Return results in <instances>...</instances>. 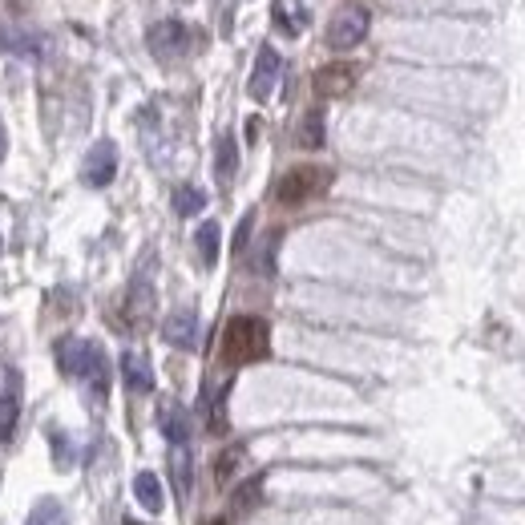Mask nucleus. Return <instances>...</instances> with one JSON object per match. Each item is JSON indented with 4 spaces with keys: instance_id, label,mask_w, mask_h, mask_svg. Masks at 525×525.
Masks as SVG:
<instances>
[{
    "instance_id": "f257e3e1",
    "label": "nucleus",
    "mask_w": 525,
    "mask_h": 525,
    "mask_svg": "<svg viewBox=\"0 0 525 525\" xmlns=\"http://www.w3.org/2000/svg\"><path fill=\"white\" fill-rule=\"evenodd\" d=\"M271 352V328L259 320V315H235V320L223 328V360L227 364H255Z\"/></svg>"
},
{
    "instance_id": "f03ea898",
    "label": "nucleus",
    "mask_w": 525,
    "mask_h": 525,
    "mask_svg": "<svg viewBox=\"0 0 525 525\" xmlns=\"http://www.w3.org/2000/svg\"><path fill=\"white\" fill-rule=\"evenodd\" d=\"M57 364L73 380H93L97 400L105 396V356H101V348L93 340H73V336L61 340L57 344Z\"/></svg>"
},
{
    "instance_id": "7ed1b4c3",
    "label": "nucleus",
    "mask_w": 525,
    "mask_h": 525,
    "mask_svg": "<svg viewBox=\"0 0 525 525\" xmlns=\"http://www.w3.org/2000/svg\"><path fill=\"white\" fill-rule=\"evenodd\" d=\"M328 186H332V170H324V166H295V170H287L279 178L275 198L283 206H303L311 198H320Z\"/></svg>"
},
{
    "instance_id": "20e7f679",
    "label": "nucleus",
    "mask_w": 525,
    "mask_h": 525,
    "mask_svg": "<svg viewBox=\"0 0 525 525\" xmlns=\"http://www.w3.org/2000/svg\"><path fill=\"white\" fill-rule=\"evenodd\" d=\"M368 25H372L368 9H344V13L332 21V29H328V45H332L336 53L356 49V45L368 37Z\"/></svg>"
},
{
    "instance_id": "39448f33",
    "label": "nucleus",
    "mask_w": 525,
    "mask_h": 525,
    "mask_svg": "<svg viewBox=\"0 0 525 525\" xmlns=\"http://www.w3.org/2000/svg\"><path fill=\"white\" fill-rule=\"evenodd\" d=\"M146 41H150V53H154L158 61H174V57L186 53L190 33H186L182 21H158V25L146 33Z\"/></svg>"
},
{
    "instance_id": "423d86ee",
    "label": "nucleus",
    "mask_w": 525,
    "mask_h": 525,
    "mask_svg": "<svg viewBox=\"0 0 525 525\" xmlns=\"http://www.w3.org/2000/svg\"><path fill=\"white\" fill-rule=\"evenodd\" d=\"M114 174H118V146H114V142H97V146L85 154L81 178H85L93 190H101V186L114 182Z\"/></svg>"
},
{
    "instance_id": "0eeeda50",
    "label": "nucleus",
    "mask_w": 525,
    "mask_h": 525,
    "mask_svg": "<svg viewBox=\"0 0 525 525\" xmlns=\"http://www.w3.org/2000/svg\"><path fill=\"white\" fill-rule=\"evenodd\" d=\"M279 73H283V57L271 49V45H263L259 49V57H255V73H251V97L255 101H267L271 93H275V81H279Z\"/></svg>"
},
{
    "instance_id": "6e6552de",
    "label": "nucleus",
    "mask_w": 525,
    "mask_h": 525,
    "mask_svg": "<svg viewBox=\"0 0 525 525\" xmlns=\"http://www.w3.org/2000/svg\"><path fill=\"white\" fill-rule=\"evenodd\" d=\"M352 85H356V65H348V61H332L315 73V93L320 97H344V93H352Z\"/></svg>"
},
{
    "instance_id": "1a4fd4ad",
    "label": "nucleus",
    "mask_w": 525,
    "mask_h": 525,
    "mask_svg": "<svg viewBox=\"0 0 525 525\" xmlns=\"http://www.w3.org/2000/svg\"><path fill=\"white\" fill-rule=\"evenodd\" d=\"M162 336H166V344H174V348H194V336H198V315H194L190 307H182V311L166 315Z\"/></svg>"
},
{
    "instance_id": "9d476101",
    "label": "nucleus",
    "mask_w": 525,
    "mask_h": 525,
    "mask_svg": "<svg viewBox=\"0 0 525 525\" xmlns=\"http://www.w3.org/2000/svg\"><path fill=\"white\" fill-rule=\"evenodd\" d=\"M122 380L130 392H150L154 388V372H150V360L142 352H126L122 356Z\"/></svg>"
},
{
    "instance_id": "9b49d317",
    "label": "nucleus",
    "mask_w": 525,
    "mask_h": 525,
    "mask_svg": "<svg viewBox=\"0 0 525 525\" xmlns=\"http://www.w3.org/2000/svg\"><path fill=\"white\" fill-rule=\"evenodd\" d=\"M134 497L150 509V513H162V505H166V493H162V481L154 477V473H138L134 477Z\"/></svg>"
},
{
    "instance_id": "f8f14e48",
    "label": "nucleus",
    "mask_w": 525,
    "mask_h": 525,
    "mask_svg": "<svg viewBox=\"0 0 525 525\" xmlns=\"http://www.w3.org/2000/svg\"><path fill=\"white\" fill-rule=\"evenodd\" d=\"M162 433H166L170 445H186V441H190V420H186V412H182L178 404H166V408H162Z\"/></svg>"
},
{
    "instance_id": "ddd939ff",
    "label": "nucleus",
    "mask_w": 525,
    "mask_h": 525,
    "mask_svg": "<svg viewBox=\"0 0 525 525\" xmlns=\"http://www.w3.org/2000/svg\"><path fill=\"white\" fill-rule=\"evenodd\" d=\"M126 311H130V324H146V320H150V311H154V287H150L146 279H138V283H134Z\"/></svg>"
},
{
    "instance_id": "4468645a",
    "label": "nucleus",
    "mask_w": 525,
    "mask_h": 525,
    "mask_svg": "<svg viewBox=\"0 0 525 525\" xmlns=\"http://www.w3.org/2000/svg\"><path fill=\"white\" fill-rule=\"evenodd\" d=\"M275 25H279L287 37H299L303 25H307V13L295 5V0H275Z\"/></svg>"
},
{
    "instance_id": "2eb2a0df",
    "label": "nucleus",
    "mask_w": 525,
    "mask_h": 525,
    "mask_svg": "<svg viewBox=\"0 0 525 525\" xmlns=\"http://www.w3.org/2000/svg\"><path fill=\"white\" fill-rule=\"evenodd\" d=\"M235 170H239V146H235V138H231V134H223V138H219V158H215V174H219V182H223V186H231Z\"/></svg>"
},
{
    "instance_id": "dca6fc26",
    "label": "nucleus",
    "mask_w": 525,
    "mask_h": 525,
    "mask_svg": "<svg viewBox=\"0 0 525 525\" xmlns=\"http://www.w3.org/2000/svg\"><path fill=\"white\" fill-rule=\"evenodd\" d=\"M194 243H198V259H202L206 267L219 263V223H202L198 235H194Z\"/></svg>"
},
{
    "instance_id": "f3484780",
    "label": "nucleus",
    "mask_w": 525,
    "mask_h": 525,
    "mask_svg": "<svg viewBox=\"0 0 525 525\" xmlns=\"http://www.w3.org/2000/svg\"><path fill=\"white\" fill-rule=\"evenodd\" d=\"M299 146H303V150H320V146H324V114H320V110H307V114H303Z\"/></svg>"
},
{
    "instance_id": "a211bd4d",
    "label": "nucleus",
    "mask_w": 525,
    "mask_h": 525,
    "mask_svg": "<svg viewBox=\"0 0 525 525\" xmlns=\"http://www.w3.org/2000/svg\"><path fill=\"white\" fill-rule=\"evenodd\" d=\"M17 416H21V400L17 392H0V445H5L17 429Z\"/></svg>"
},
{
    "instance_id": "6ab92c4d",
    "label": "nucleus",
    "mask_w": 525,
    "mask_h": 525,
    "mask_svg": "<svg viewBox=\"0 0 525 525\" xmlns=\"http://www.w3.org/2000/svg\"><path fill=\"white\" fill-rule=\"evenodd\" d=\"M25 525H69V517H65V509H61V501H41V505H33V513H29V521Z\"/></svg>"
},
{
    "instance_id": "aec40b11",
    "label": "nucleus",
    "mask_w": 525,
    "mask_h": 525,
    "mask_svg": "<svg viewBox=\"0 0 525 525\" xmlns=\"http://www.w3.org/2000/svg\"><path fill=\"white\" fill-rule=\"evenodd\" d=\"M202 206H206V194H202L198 186H178V190H174V210H178L182 219H186V215H198Z\"/></svg>"
},
{
    "instance_id": "412c9836",
    "label": "nucleus",
    "mask_w": 525,
    "mask_h": 525,
    "mask_svg": "<svg viewBox=\"0 0 525 525\" xmlns=\"http://www.w3.org/2000/svg\"><path fill=\"white\" fill-rule=\"evenodd\" d=\"M243 457H247V449H243V445H231V449L215 461V477H219V485H227V481L235 477V469L243 465Z\"/></svg>"
},
{
    "instance_id": "4be33fe9",
    "label": "nucleus",
    "mask_w": 525,
    "mask_h": 525,
    "mask_svg": "<svg viewBox=\"0 0 525 525\" xmlns=\"http://www.w3.org/2000/svg\"><path fill=\"white\" fill-rule=\"evenodd\" d=\"M174 485H178L182 497L190 493V457H186V445H174Z\"/></svg>"
},
{
    "instance_id": "5701e85b",
    "label": "nucleus",
    "mask_w": 525,
    "mask_h": 525,
    "mask_svg": "<svg viewBox=\"0 0 525 525\" xmlns=\"http://www.w3.org/2000/svg\"><path fill=\"white\" fill-rule=\"evenodd\" d=\"M259 489H263V477H255L247 489H239V493H235V513H247V509H255L251 501H259Z\"/></svg>"
},
{
    "instance_id": "b1692460",
    "label": "nucleus",
    "mask_w": 525,
    "mask_h": 525,
    "mask_svg": "<svg viewBox=\"0 0 525 525\" xmlns=\"http://www.w3.org/2000/svg\"><path fill=\"white\" fill-rule=\"evenodd\" d=\"M5 150H9V134H5V126H0V158H5Z\"/></svg>"
},
{
    "instance_id": "393cba45",
    "label": "nucleus",
    "mask_w": 525,
    "mask_h": 525,
    "mask_svg": "<svg viewBox=\"0 0 525 525\" xmlns=\"http://www.w3.org/2000/svg\"><path fill=\"white\" fill-rule=\"evenodd\" d=\"M130 525H134V521H130Z\"/></svg>"
}]
</instances>
